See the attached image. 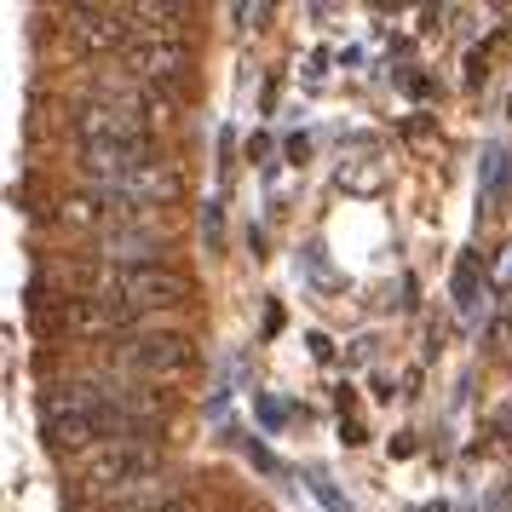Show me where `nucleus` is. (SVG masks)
I'll use <instances>...</instances> for the list:
<instances>
[{
  "label": "nucleus",
  "mask_w": 512,
  "mask_h": 512,
  "mask_svg": "<svg viewBox=\"0 0 512 512\" xmlns=\"http://www.w3.org/2000/svg\"><path fill=\"white\" fill-rule=\"evenodd\" d=\"M81 150H156V127L139 116V98H87L75 110Z\"/></svg>",
  "instance_id": "f257e3e1"
},
{
  "label": "nucleus",
  "mask_w": 512,
  "mask_h": 512,
  "mask_svg": "<svg viewBox=\"0 0 512 512\" xmlns=\"http://www.w3.org/2000/svg\"><path fill=\"white\" fill-rule=\"evenodd\" d=\"M98 369H116V374H133V380H179L190 369V346L185 334H121L104 346Z\"/></svg>",
  "instance_id": "f03ea898"
},
{
  "label": "nucleus",
  "mask_w": 512,
  "mask_h": 512,
  "mask_svg": "<svg viewBox=\"0 0 512 512\" xmlns=\"http://www.w3.org/2000/svg\"><path fill=\"white\" fill-rule=\"evenodd\" d=\"M70 41L81 52H116L139 41L133 6H70Z\"/></svg>",
  "instance_id": "7ed1b4c3"
},
{
  "label": "nucleus",
  "mask_w": 512,
  "mask_h": 512,
  "mask_svg": "<svg viewBox=\"0 0 512 512\" xmlns=\"http://www.w3.org/2000/svg\"><path fill=\"white\" fill-rule=\"evenodd\" d=\"M127 70L139 87H185L190 75V47L185 41H162V35H139L133 47H127Z\"/></svg>",
  "instance_id": "20e7f679"
},
{
  "label": "nucleus",
  "mask_w": 512,
  "mask_h": 512,
  "mask_svg": "<svg viewBox=\"0 0 512 512\" xmlns=\"http://www.w3.org/2000/svg\"><path fill=\"white\" fill-rule=\"evenodd\" d=\"M472 288H478V265H472V259H461V271H455V294H461V300H472Z\"/></svg>",
  "instance_id": "39448f33"
}]
</instances>
